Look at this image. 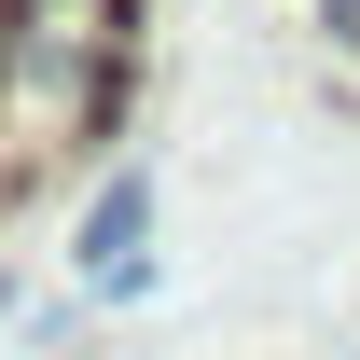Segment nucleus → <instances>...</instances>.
<instances>
[{"mask_svg": "<svg viewBox=\"0 0 360 360\" xmlns=\"http://www.w3.org/2000/svg\"><path fill=\"white\" fill-rule=\"evenodd\" d=\"M139 222H153V194H139V180H111V194H97V222H84V264L125 277V264H139Z\"/></svg>", "mask_w": 360, "mask_h": 360, "instance_id": "obj_1", "label": "nucleus"}, {"mask_svg": "<svg viewBox=\"0 0 360 360\" xmlns=\"http://www.w3.org/2000/svg\"><path fill=\"white\" fill-rule=\"evenodd\" d=\"M319 14H333V28H347V42H360V0H319Z\"/></svg>", "mask_w": 360, "mask_h": 360, "instance_id": "obj_2", "label": "nucleus"}]
</instances>
